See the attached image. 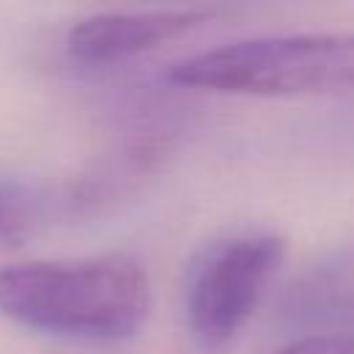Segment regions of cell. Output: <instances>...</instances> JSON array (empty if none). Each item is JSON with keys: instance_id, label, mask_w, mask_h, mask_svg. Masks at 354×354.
<instances>
[{"instance_id": "obj_1", "label": "cell", "mask_w": 354, "mask_h": 354, "mask_svg": "<svg viewBox=\"0 0 354 354\" xmlns=\"http://www.w3.org/2000/svg\"><path fill=\"white\" fill-rule=\"evenodd\" d=\"M152 307L147 271L124 254L36 260L0 268V313L22 326L80 337L124 340Z\"/></svg>"}, {"instance_id": "obj_2", "label": "cell", "mask_w": 354, "mask_h": 354, "mask_svg": "<svg viewBox=\"0 0 354 354\" xmlns=\"http://www.w3.org/2000/svg\"><path fill=\"white\" fill-rule=\"evenodd\" d=\"M177 86L218 94L296 97L354 86V33H282L210 47L174 61Z\"/></svg>"}, {"instance_id": "obj_3", "label": "cell", "mask_w": 354, "mask_h": 354, "mask_svg": "<svg viewBox=\"0 0 354 354\" xmlns=\"http://www.w3.org/2000/svg\"><path fill=\"white\" fill-rule=\"evenodd\" d=\"M285 257V241L268 230H249L213 243L191 271L185 321L196 346L224 348L257 310Z\"/></svg>"}, {"instance_id": "obj_4", "label": "cell", "mask_w": 354, "mask_h": 354, "mask_svg": "<svg viewBox=\"0 0 354 354\" xmlns=\"http://www.w3.org/2000/svg\"><path fill=\"white\" fill-rule=\"evenodd\" d=\"M207 8H149V11H102L80 19L69 36L66 50L83 64H113L149 53L171 39L207 22Z\"/></svg>"}, {"instance_id": "obj_5", "label": "cell", "mask_w": 354, "mask_h": 354, "mask_svg": "<svg viewBox=\"0 0 354 354\" xmlns=\"http://www.w3.org/2000/svg\"><path fill=\"white\" fill-rule=\"evenodd\" d=\"M277 315L288 324L354 326V243L301 268L279 293Z\"/></svg>"}, {"instance_id": "obj_6", "label": "cell", "mask_w": 354, "mask_h": 354, "mask_svg": "<svg viewBox=\"0 0 354 354\" xmlns=\"http://www.w3.org/2000/svg\"><path fill=\"white\" fill-rule=\"evenodd\" d=\"M39 216V199L19 183L0 180V241H22Z\"/></svg>"}, {"instance_id": "obj_7", "label": "cell", "mask_w": 354, "mask_h": 354, "mask_svg": "<svg viewBox=\"0 0 354 354\" xmlns=\"http://www.w3.org/2000/svg\"><path fill=\"white\" fill-rule=\"evenodd\" d=\"M277 354H354V335L348 332H318L304 335L282 346Z\"/></svg>"}]
</instances>
